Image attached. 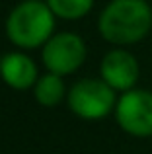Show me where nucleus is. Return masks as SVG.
Returning a JSON list of instances; mask_svg holds the SVG:
<instances>
[{
  "mask_svg": "<svg viewBox=\"0 0 152 154\" xmlns=\"http://www.w3.org/2000/svg\"><path fill=\"white\" fill-rule=\"evenodd\" d=\"M98 29L111 45L138 43L152 29V8L146 0H111L98 18Z\"/></svg>",
  "mask_w": 152,
  "mask_h": 154,
  "instance_id": "nucleus-1",
  "label": "nucleus"
},
{
  "mask_svg": "<svg viewBox=\"0 0 152 154\" xmlns=\"http://www.w3.org/2000/svg\"><path fill=\"white\" fill-rule=\"evenodd\" d=\"M53 10L41 0H23L6 18V35L20 49H37L55 33Z\"/></svg>",
  "mask_w": 152,
  "mask_h": 154,
  "instance_id": "nucleus-2",
  "label": "nucleus"
},
{
  "mask_svg": "<svg viewBox=\"0 0 152 154\" xmlns=\"http://www.w3.org/2000/svg\"><path fill=\"white\" fill-rule=\"evenodd\" d=\"M66 103L80 119H103L115 111V90L102 78H82L66 92Z\"/></svg>",
  "mask_w": 152,
  "mask_h": 154,
  "instance_id": "nucleus-3",
  "label": "nucleus"
},
{
  "mask_svg": "<svg viewBox=\"0 0 152 154\" xmlns=\"http://www.w3.org/2000/svg\"><path fill=\"white\" fill-rule=\"evenodd\" d=\"M115 121L131 137H152V92L131 88L115 103Z\"/></svg>",
  "mask_w": 152,
  "mask_h": 154,
  "instance_id": "nucleus-4",
  "label": "nucleus"
},
{
  "mask_svg": "<svg viewBox=\"0 0 152 154\" xmlns=\"http://www.w3.org/2000/svg\"><path fill=\"white\" fill-rule=\"evenodd\" d=\"M41 60L49 72L61 76L72 74L86 60V43L72 31L53 33L41 47Z\"/></svg>",
  "mask_w": 152,
  "mask_h": 154,
  "instance_id": "nucleus-5",
  "label": "nucleus"
},
{
  "mask_svg": "<svg viewBox=\"0 0 152 154\" xmlns=\"http://www.w3.org/2000/svg\"><path fill=\"white\" fill-rule=\"evenodd\" d=\"M141 66L133 53L127 49H111L99 63V78L105 80L115 92H127L137 86Z\"/></svg>",
  "mask_w": 152,
  "mask_h": 154,
  "instance_id": "nucleus-6",
  "label": "nucleus"
},
{
  "mask_svg": "<svg viewBox=\"0 0 152 154\" xmlns=\"http://www.w3.org/2000/svg\"><path fill=\"white\" fill-rule=\"evenodd\" d=\"M0 78L14 90H29L37 82V64L23 53H6L0 59Z\"/></svg>",
  "mask_w": 152,
  "mask_h": 154,
  "instance_id": "nucleus-7",
  "label": "nucleus"
},
{
  "mask_svg": "<svg viewBox=\"0 0 152 154\" xmlns=\"http://www.w3.org/2000/svg\"><path fill=\"white\" fill-rule=\"evenodd\" d=\"M33 98L35 102L43 107H55L66 98V86L61 74L49 72L39 76L37 82L33 84Z\"/></svg>",
  "mask_w": 152,
  "mask_h": 154,
  "instance_id": "nucleus-8",
  "label": "nucleus"
},
{
  "mask_svg": "<svg viewBox=\"0 0 152 154\" xmlns=\"http://www.w3.org/2000/svg\"><path fill=\"white\" fill-rule=\"evenodd\" d=\"M45 2L49 4V8L57 18L68 20V22L88 16L94 6V0H45Z\"/></svg>",
  "mask_w": 152,
  "mask_h": 154,
  "instance_id": "nucleus-9",
  "label": "nucleus"
},
{
  "mask_svg": "<svg viewBox=\"0 0 152 154\" xmlns=\"http://www.w3.org/2000/svg\"><path fill=\"white\" fill-rule=\"evenodd\" d=\"M0 59H2V55H0Z\"/></svg>",
  "mask_w": 152,
  "mask_h": 154,
  "instance_id": "nucleus-10",
  "label": "nucleus"
}]
</instances>
